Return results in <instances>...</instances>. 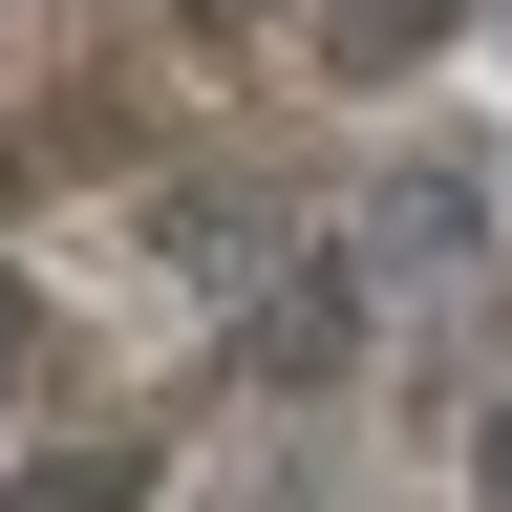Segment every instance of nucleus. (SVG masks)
I'll use <instances>...</instances> for the list:
<instances>
[{
    "label": "nucleus",
    "instance_id": "1",
    "mask_svg": "<svg viewBox=\"0 0 512 512\" xmlns=\"http://www.w3.org/2000/svg\"><path fill=\"white\" fill-rule=\"evenodd\" d=\"M448 0H0V235L86 171H150L235 86H406Z\"/></svg>",
    "mask_w": 512,
    "mask_h": 512
}]
</instances>
